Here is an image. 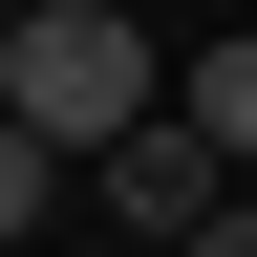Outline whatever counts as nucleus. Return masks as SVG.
Instances as JSON below:
<instances>
[{"label": "nucleus", "mask_w": 257, "mask_h": 257, "mask_svg": "<svg viewBox=\"0 0 257 257\" xmlns=\"http://www.w3.org/2000/svg\"><path fill=\"white\" fill-rule=\"evenodd\" d=\"M0 107L43 128V150H107L128 107H172V64L128 0H22V43H0Z\"/></svg>", "instance_id": "nucleus-1"}, {"label": "nucleus", "mask_w": 257, "mask_h": 257, "mask_svg": "<svg viewBox=\"0 0 257 257\" xmlns=\"http://www.w3.org/2000/svg\"><path fill=\"white\" fill-rule=\"evenodd\" d=\"M86 172H107V214H150V236H193V214H214V128H193V107H128L107 150H86Z\"/></svg>", "instance_id": "nucleus-2"}, {"label": "nucleus", "mask_w": 257, "mask_h": 257, "mask_svg": "<svg viewBox=\"0 0 257 257\" xmlns=\"http://www.w3.org/2000/svg\"><path fill=\"white\" fill-rule=\"evenodd\" d=\"M172 107H193V128H214V150H257V22H214V43H193V64H172Z\"/></svg>", "instance_id": "nucleus-3"}, {"label": "nucleus", "mask_w": 257, "mask_h": 257, "mask_svg": "<svg viewBox=\"0 0 257 257\" xmlns=\"http://www.w3.org/2000/svg\"><path fill=\"white\" fill-rule=\"evenodd\" d=\"M22 214H43V128L0 107V236H22Z\"/></svg>", "instance_id": "nucleus-4"}, {"label": "nucleus", "mask_w": 257, "mask_h": 257, "mask_svg": "<svg viewBox=\"0 0 257 257\" xmlns=\"http://www.w3.org/2000/svg\"><path fill=\"white\" fill-rule=\"evenodd\" d=\"M172 257H257V214H236V193H214V214H193V236H172Z\"/></svg>", "instance_id": "nucleus-5"}, {"label": "nucleus", "mask_w": 257, "mask_h": 257, "mask_svg": "<svg viewBox=\"0 0 257 257\" xmlns=\"http://www.w3.org/2000/svg\"><path fill=\"white\" fill-rule=\"evenodd\" d=\"M0 43H22V0H0Z\"/></svg>", "instance_id": "nucleus-6"}, {"label": "nucleus", "mask_w": 257, "mask_h": 257, "mask_svg": "<svg viewBox=\"0 0 257 257\" xmlns=\"http://www.w3.org/2000/svg\"><path fill=\"white\" fill-rule=\"evenodd\" d=\"M0 257H22V236H0Z\"/></svg>", "instance_id": "nucleus-7"}]
</instances>
